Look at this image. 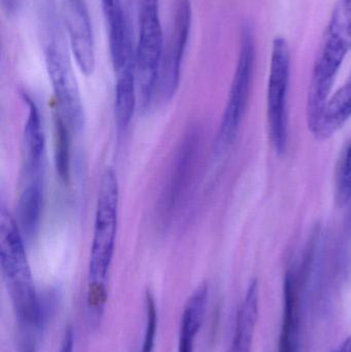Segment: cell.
Masks as SVG:
<instances>
[{"mask_svg": "<svg viewBox=\"0 0 351 352\" xmlns=\"http://www.w3.org/2000/svg\"><path fill=\"white\" fill-rule=\"evenodd\" d=\"M119 182L111 167L101 176L95 213L94 231L89 263L87 320L96 329L102 320L107 298V279L115 254L119 221Z\"/></svg>", "mask_w": 351, "mask_h": 352, "instance_id": "obj_1", "label": "cell"}, {"mask_svg": "<svg viewBox=\"0 0 351 352\" xmlns=\"http://www.w3.org/2000/svg\"><path fill=\"white\" fill-rule=\"evenodd\" d=\"M351 51V0H337L313 66L307 98V123L315 131L336 76Z\"/></svg>", "mask_w": 351, "mask_h": 352, "instance_id": "obj_2", "label": "cell"}, {"mask_svg": "<svg viewBox=\"0 0 351 352\" xmlns=\"http://www.w3.org/2000/svg\"><path fill=\"white\" fill-rule=\"evenodd\" d=\"M0 265L19 320L25 324H38L41 309L25 250L24 236L12 213L3 206L0 210Z\"/></svg>", "mask_w": 351, "mask_h": 352, "instance_id": "obj_3", "label": "cell"}, {"mask_svg": "<svg viewBox=\"0 0 351 352\" xmlns=\"http://www.w3.org/2000/svg\"><path fill=\"white\" fill-rule=\"evenodd\" d=\"M137 2L139 29L135 45V78L138 102L146 109L155 97L165 43L159 0H137Z\"/></svg>", "mask_w": 351, "mask_h": 352, "instance_id": "obj_4", "label": "cell"}, {"mask_svg": "<svg viewBox=\"0 0 351 352\" xmlns=\"http://www.w3.org/2000/svg\"><path fill=\"white\" fill-rule=\"evenodd\" d=\"M45 59L59 109L58 113L70 131L80 132L84 127V111L78 80L63 39L53 28H51V32L47 33Z\"/></svg>", "mask_w": 351, "mask_h": 352, "instance_id": "obj_5", "label": "cell"}, {"mask_svg": "<svg viewBox=\"0 0 351 352\" xmlns=\"http://www.w3.org/2000/svg\"><path fill=\"white\" fill-rule=\"evenodd\" d=\"M239 45L238 61L216 138V148L220 152L230 146L236 138L251 96L255 70L256 41L253 29L249 24L242 25Z\"/></svg>", "mask_w": 351, "mask_h": 352, "instance_id": "obj_6", "label": "cell"}, {"mask_svg": "<svg viewBox=\"0 0 351 352\" xmlns=\"http://www.w3.org/2000/svg\"><path fill=\"white\" fill-rule=\"evenodd\" d=\"M291 76V52L284 37L272 43L267 91V119L270 140L278 155L286 150L288 138V94Z\"/></svg>", "mask_w": 351, "mask_h": 352, "instance_id": "obj_7", "label": "cell"}, {"mask_svg": "<svg viewBox=\"0 0 351 352\" xmlns=\"http://www.w3.org/2000/svg\"><path fill=\"white\" fill-rule=\"evenodd\" d=\"M192 27L191 0H175L174 14L166 43H164L155 96L168 102L174 96L181 82V64Z\"/></svg>", "mask_w": 351, "mask_h": 352, "instance_id": "obj_8", "label": "cell"}, {"mask_svg": "<svg viewBox=\"0 0 351 352\" xmlns=\"http://www.w3.org/2000/svg\"><path fill=\"white\" fill-rule=\"evenodd\" d=\"M62 16L70 50L84 76H92L96 66L94 34L86 0H61Z\"/></svg>", "mask_w": 351, "mask_h": 352, "instance_id": "obj_9", "label": "cell"}, {"mask_svg": "<svg viewBox=\"0 0 351 352\" xmlns=\"http://www.w3.org/2000/svg\"><path fill=\"white\" fill-rule=\"evenodd\" d=\"M105 22L109 27V51L115 72L135 61V47L122 0H100Z\"/></svg>", "mask_w": 351, "mask_h": 352, "instance_id": "obj_10", "label": "cell"}, {"mask_svg": "<svg viewBox=\"0 0 351 352\" xmlns=\"http://www.w3.org/2000/svg\"><path fill=\"white\" fill-rule=\"evenodd\" d=\"M300 278L294 270L286 274L284 283V310L278 352H298L300 340Z\"/></svg>", "mask_w": 351, "mask_h": 352, "instance_id": "obj_11", "label": "cell"}, {"mask_svg": "<svg viewBox=\"0 0 351 352\" xmlns=\"http://www.w3.org/2000/svg\"><path fill=\"white\" fill-rule=\"evenodd\" d=\"M26 103L28 115L23 135L25 173L27 178L41 177L45 155V134L36 105L28 97H26Z\"/></svg>", "mask_w": 351, "mask_h": 352, "instance_id": "obj_12", "label": "cell"}, {"mask_svg": "<svg viewBox=\"0 0 351 352\" xmlns=\"http://www.w3.org/2000/svg\"><path fill=\"white\" fill-rule=\"evenodd\" d=\"M351 118V74L346 84L330 96L317 128L313 132L319 140H327Z\"/></svg>", "mask_w": 351, "mask_h": 352, "instance_id": "obj_13", "label": "cell"}, {"mask_svg": "<svg viewBox=\"0 0 351 352\" xmlns=\"http://www.w3.org/2000/svg\"><path fill=\"white\" fill-rule=\"evenodd\" d=\"M259 318V285H249L237 316L234 337L228 352H251Z\"/></svg>", "mask_w": 351, "mask_h": 352, "instance_id": "obj_14", "label": "cell"}, {"mask_svg": "<svg viewBox=\"0 0 351 352\" xmlns=\"http://www.w3.org/2000/svg\"><path fill=\"white\" fill-rule=\"evenodd\" d=\"M207 301L208 287L206 285L198 287L188 301L181 316L179 352H194L196 336L205 318Z\"/></svg>", "mask_w": 351, "mask_h": 352, "instance_id": "obj_15", "label": "cell"}, {"mask_svg": "<svg viewBox=\"0 0 351 352\" xmlns=\"http://www.w3.org/2000/svg\"><path fill=\"white\" fill-rule=\"evenodd\" d=\"M43 207L41 178H28L19 202V221L23 236L29 239L36 233Z\"/></svg>", "mask_w": 351, "mask_h": 352, "instance_id": "obj_16", "label": "cell"}, {"mask_svg": "<svg viewBox=\"0 0 351 352\" xmlns=\"http://www.w3.org/2000/svg\"><path fill=\"white\" fill-rule=\"evenodd\" d=\"M115 119L120 129L128 127L138 103L136 87L135 63L128 65L115 74Z\"/></svg>", "mask_w": 351, "mask_h": 352, "instance_id": "obj_17", "label": "cell"}, {"mask_svg": "<svg viewBox=\"0 0 351 352\" xmlns=\"http://www.w3.org/2000/svg\"><path fill=\"white\" fill-rule=\"evenodd\" d=\"M70 129L61 116L55 117V160L58 175L64 182L70 176Z\"/></svg>", "mask_w": 351, "mask_h": 352, "instance_id": "obj_18", "label": "cell"}, {"mask_svg": "<svg viewBox=\"0 0 351 352\" xmlns=\"http://www.w3.org/2000/svg\"><path fill=\"white\" fill-rule=\"evenodd\" d=\"M351 197V144L340 160L336 173L335 200L338 206L342 207Z\"/></svg>", "mask_w": 351, "mask_h": 352, "instance_id": "obj_19", "label": "cell"}, {"mask_svg": "<svg viewBox=\"0 0 351 352\" xmlns=\"http://www.w3.org/2000/svg\"><path fill=\"white\" fill-rule=\"evenodd\" d=\"M157 328H158V314L156 303L150 293L146 297V329H144V341L141 351L154 352L156 340Z\"/></svg>", "mask_w": 351, "mask_h": 352, "instance_id": "obj_20", "label": "cell"}, {"mask_svg": "<svg viewBox=\"0 0 351 352\" xmlns=\"http://www.w3.org/2000/svg\"><path fill=\"white\" fill-rule=\"evenodd\" d=\"M74 337L71 329H68L64 334L60 352H73Z\"/></svg>", "mask_w": 351, "mask_h": 352, "instance_id": "obj_21", "label": "cell"}, {"mask_svg": "<svg viewBox=\"0 0 351 352\" xmlns=\"http://www.w3.org/2000/svg\"><path fill=\"white\" fill-rule=\"evenodd\" d=\"M21 0H2V6L8 14H16L20 8Z\"/></svg>", "mask_w": 351, "mask_h": 352, "instance_id": "obj_22", "label": "cell"}, {"mask_svg": "<svg viewBox=\"0 0 351 352\" xmlns=\"http://www.w3.org/2000/svg\"><path fill=\"white\" fill-rule=\"evenodd\" d=\"M333 352H351V336L348 337Z\"/></svg>", "mask_w": 351, "mask_h": 352, "instance_id": "obj_23", "label": "cell"}, {"mask_svg": "<svg viewBox=\"0 0 351 352\" xmlns=\"http://www.w3.org/2000/svg\"><path fill=\"white\" fill-rule=\"evenodd\" d=\"M25 352H36L35 351L34 347L31 344H28L26 346V349H25Z\"/></svg>", "mask_w": 351, "mask_h": 352, "instance_id": "obj_24", "label": "cell"}]
</instances>
